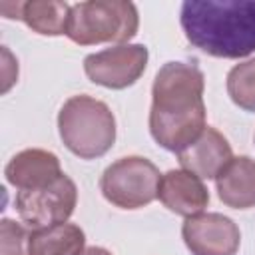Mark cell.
Listing matches in <instances>:
<instances>
[{
    "label": "cell",
    "mask_w": 255,
    "mask_h": 255,
    "mask_svg": "<svg viewBox=\"0 0 255 255\" xmlns=\"http://www.w3.org/2000/svg\"><path fill=\"white\" fill-rule=\"evenodd\" d=\"M203 88L205 78L195 64L167 62L155 74L149 133L163 149L179 153L207 128Z\"/></svg>",
    "instance_id": "1"
},
{
    "label": "cell",
    "mask_w": 255,
    "mask_h": 255,
    "mask_svg": "<svg viewBox=\"0 0 255 255\" xmlns=\"http://www.w3.org/2000/svg\"><path fill=\"white\" fill-rule=\"evenodd\" d=\"M179 22L187 42L215 58L255 52V0H185Z\"/></svg>",
    "instance_id": "2"
},
{
    "label": "cell",
    "mask_w": 255,
    "mask_h": 255,
    "mask_svg": "<svg viewBox=\"0 0 255 255\" xmlns=\"http://www.w3.org/2000/svg\"><path fill=\"white\" fill-rule=\"evenodd\" d=\"M58 131L64 145L82 159L108 153L116 141V118L108 104L90 96H72L58 114Z\"/></svg>",
    "instance_id": "3"
},
{
    "label": "cell",
    "mask_w": 255,
    "mask_h": 255,
    "mask_svg": "<svg viewBox=\"0 0 255 255\" xmlns=\"http://www.w3.org/2000/svg\"><path fill=\"white\" fill-rule=\"evenodd\" d=\"M137 8L124 0H92L72 4L66 36L80 46L112 42L122 46L135 36Z\"/></svg>",
    "instance_id": "4"
},
{
    "label": "cell",
    "mask_w": 255,
    "mask_h": 255,
    "mask_svg": "<svg viewBox=\"0 0 255 255\" xmlns=\"http://www.w3.org/2000/svg\"><path fill=\"white\" fill-rule=\"evenodd\" d=\"M161 173L145 157L129 155L106 167L100 179L104 197L122 209H139L157 197Z\"/></svg>",
    "instance_id": "5"
},
{
    "label": "cell",
    "mask_w": 255,
    "mask_h": 255,
    "mask_svg": "<svg viewBox=\"0 0 255 255\" xmlns=\"http://www.w3.org/2000/svg\"><path fill=\"white\" fill-rule=\"evenodd\" d=\"M78 203L76 183L62 175L46 187L18 191L14 205L20 219L32 229H44L66 223Z\"/></svg>",
    "instance_id": "6"
},
{
    "label": "cell",
    "mask_w": 255,
    "mask_h": 255,
    "mask_svg": "<svg viewBox=\"0 0 255 255\" xmlns=\"http://www.w3.org/2000/svg\"><path fill=\"white\" fill-rule=\"evenodd\" d=\"M147 66V48L143 44H122L90 54L84 60V72L90 82L124 90L139 80Z\"/></svg>",
    "instance_id": "7"
},
{
    "label": "cell",
    "mask_w": 255,
    "mask_h": 255,
    "mask_svg": "<svg viewBox=\"0 0 255 255\" xmlns=\"http://www.w3.org/2000/svg\"><path fill=\"white\" fill-rule=\"evenodd\" d=\"M181 237L191 255H235L241 243L239 227L221 213H199L187 217Z\"/></svg>",
    "instance_id": "8"
},
{
    "label": "cell",
    "mask_w": 255,
    "mask_h": 255,
    "mask_svg": "<svg viewBox=\"0 0 255 255\" xmlns=\"http://www.w3.org/2000/svg\"><path fill=\"white\" fill-rule=\"evenodd\" d=\"M231 159L233 153L229 141L223 137V133L209 126L189 147L177 153L179 165L199 179H215Z\"/></svg>",
    "instance_id": "9"
},
{
    "label": "cell",
    "mask_w": 255,
    "mask_h": 255,
    "mask_svg": "<svg viewBox=\"0 0 255 255\" xmlns=\"http://www.w3.org/2000/svg\"><path fill=\"white\" fill-rule=\"evenodd\" d=\"M157 199L171 213L193 217L207 207L209 191L197 175L185 169H171L159 179Z\"/></svg>",
    "instance_id": "10"
},
{
    "label": "cell",
    "mask_w": 255,
    "mask_h": 255,
    "mask_svg": "<svg viewBox=\"0 0 255 255\" xmlns=\"http://www.w3.org/2000/svg\"><path fill=\"white\" fill-rule=\"evenodd\" d=\"M4 175L10 185H14L18 191L28 189H40L62 177L60 159L46 149H24L16 153L6 169Z\"/></svg>",
    "instance_id": "11"
},
{
    "label": "cell",
    "mask_w": 255,
    "mask_h": 255,
    "mask_svg": "<svg viewBox=\"0 0 255 255\" xmlns=\"http://www.w3.org/2000/svg\"><path fill=\"white\" fill-rule=\"evenodd\" d=\"M219 199L233 209L255 205V159L247 155L233 157L215 177Z\"/></svg>",
    "instance_id": "12"
},
{
    "label": "cell",
    "mask_w": 255,
    "mask_h": 255,
    "mask_svg": "<svg viewBox=\"0 0 255 255\" xmlns=\"http://www.w3.org/2000/svg\"><path fill=\"white\" fill-rule=\"evenodd\" d=\"M86 235L74 223H60L44 229H32L30 255H80Z\"/></svg>",
    "instance_id": "13"
},
{
    "label": "cell",
    "mask_w": 255,
    "mask_h": 255,
    "mask_svg": "<svg viewBox=\"0 0 255 255\" xmlns=\"http://www.w3.org/2000/svg\"><path fill=\"white\" fill-rule=\"evenodd\" d=\"M72 6L66 2L52 0H30L24 2L22 20L28 28L42 36H60L68 32Z\"/></svg>",
    "instance_id": "14"
},
{
    "label": "cell",
    "mask_w": 255,
    "mask_h": 255,
    "mask_svg": "<svg viewBox=\"0 0 255 255\" xmlns=\"http://www.w3.org/2000/svg\"><path fill=\"white\" fill-rule=\"evenodd\" d=\"M227 94L241 110L255 112V58L245 60L229 70Z\"/></svg>",
    "instance_id": "15"
},
{
    "label": "cell",
    "mask_w": 255,
    "mask_h": 255,
    "mask_svg": "<svg viewBox=\"0 0 255 255\" xmlns=\"http://www.w3.org/2000/svg\"><path fill=\"white\" fill-rule=\"evenodd\" d=\"M32 227L2 219L0 223V255H30Z\"/></svg>",
    "instance_id": "16"
},
{
    "label": "cell",
    "mask_w": 255,
    "mask_h": 255,
    "mask_svg": "<svg viewBox=\"0 0 255 255\" xmlns=\"http://www.w3.org/2000/svg\"><path fill=\"white\" fill-rule=\"evenodd\" d=\"M18 78V62L12 58L10 50L2 46V94H6Z\"/></svg>",
    "instance_id": "17"
},
{
    "label": "cell",
    "mask_w": 255,
    "mask_h": 255,
    "mask_svg": "<svg viewBox=\"0 0 255 255\" xmlns=\"http://www.w3.org/2000/svg\"><path fill=\"white\" fill-rule=\"evenodd\" d=\"M22 8H24V2H0V12L4 18H10V20H22Z\"/></svg>",
    "instance_id": "18"
},
{
    "label": "cell",
    "mask_w": 255,
    "mask_h": 255,
    "mask_svg": "<svg viewBox=\"0 0 255 255\" xmlns=\"http://www.w3.org/2000/svg\"><path fill=\"white\" fill-rule=\"evenodd\" d=\"M80 255H112V253L108 249H104V247H88Z\"/></svg>",
    "instance_id": "19"
}]
</instances>
